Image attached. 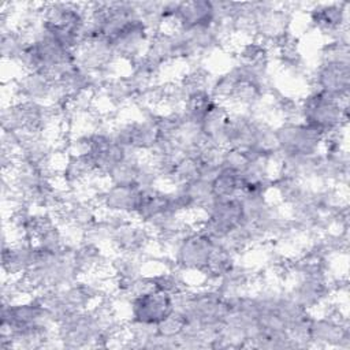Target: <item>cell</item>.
Segmentation results:
<instances>
[{
	"label": "cell",
	"instance_id": "cell-1",
	"mask_svg": "<svg viewBox=\"0 0 350 350\" xmlns=\"http://www.w3.org/2000/svg\"><path fill=\"white\" fill-rule=\"evenodd\" d=\"M16 64L23 72H41L56 79L66 70L77 64V51L67 48L52 36L46 34L41 27L38 34L26 46Z\"/></svg>",
	"mask_w": 350,
	"mask_h": 350
},
{
	"label": "cell",
	"instance_id": "cell-2",
	"mask_svg": "<svg viewBox=\"0 0 350 350\" xmlns=\"http://www.w3.org/2000/svg\"><path fill=\"white\" fill-rule=\"evenodd\" d=\"M41 12L42 30L67 48L77 51L88 25V3H42Z\"/></svg>",
	"mask_w": 350,
	"mask_h": 350
},
{
	"label": "cell",
	"instance_id": "cell-3",
	"mask_svg": "<svg viewBox=\"0 0 350 350\" xmlns=\"http://www.w3.org/2000/svg\"><path fill=\"white\" fill-rule=\"evenodd\" d=\"M62 115L51 104L14 100L1 108V131H19L26 135H45Z\"/></svg>",
	"mask_w": 350,
	"mask_h": 350
},
{
	"label": "cell",
	"instance_id": "cell-4",
	"mask_svg": "<svg viewBox=\"0 0 350 350\" xmlns=\"http://www.w3.org/2000/svg\"><path fill=\"white\" fill-rule=\"evenodd\" d=\"M301 120L323 135L347 129V101L332 97L317 89L309 92L299 100Z\"/></svg>",
	"mask_w": 350,
	"mask_h": 350
},
{
	"label": "cell",
	"instance_id": "cell-5",
	"mask_svg": "<svg viewBox=\"0 0 350 350\" xmlns=\"http://www.w3.org/2000/svg\"><path fill=\"white\" fill-rule=\"evenodd\" d=\"M56 327L51 313L42 302L31 298L1 304V327L0 334H10L27 328H53Z\"/></svg>",
	"mask_w": 350,
	"mask_h": 350
},
{
	"label": "cell",
	"instance_id": "cell-6",
	"mask_svg": "<svg viewBox=\"0 0 350 350\" xmlns=\"http://www.w3.org/2000/svg\"><path fill=\"white\" fill-rule=\"evenodd\" d=\"M216 247V243L194 226L183 235L170 256L175 267L185 273H201L206 268Z\"/></svg>",
	"mask_w": 350,
	"mask_h": 350
},
{
	"label": "cell",
	"instance_id": "cell-7",
	"mask_svg": "<svg viewBox=\"0 0 350 350\" xmlns=\"http://www.w3.org/2000/svg\"><path fill=\"white\" fill-rule=\"evenodd\" d=\"M309 26L327 41L349 42V3H313L308 8Z\"/></svg>",
	"mask_w": 350,
	"mask_h": 350
},
{
	"label": "cell",
	"instance_id": "cell-8",
	"mask_svg": "<svg viewBox=\"0 0 350 350\" xmlns=\"http://www.w3.org/2000/svg\"><path fill=\"white\" fill-rule=\"evenodd\" d=\"M275 137L279 157L302 154L314 156L321 152L323 134L299 122H282L275 126Z\"/></svg>",
	"mask_w": 350,
	"mask_h": 350
},
{
	"label": "cell",
	"instance_id": "cell-9",
	"mask_svg": "<svg viewBox=\"0 0 350 350\" xmlns=\"http://www.w3.org/2000/svg\"><path fill=\"white\" fill-rule=\"evenodd\" d=\"M150 36L142 19L137 16L119 26L105 38L109 41L119 60L131 63L145 53Z\"/></svg>",
	"mask_w": 350,
	"mask_h": 350
},
{
	"label": "cell",
	"instance_id": "cell-10",
	"mask_svg": "<svg viewBox=\"0 0 350 350\" xmlns=\"http://www.w3.org/2000/svg\"><path fill=\"white\" fill-rule=\"evenodd\" d=\"M118 62L115 51L104 36L85 38L77 49V63L103 79L115 75Z\"/></svg>",
	"mask_w": 350,
	"mask_h": 350
},
{
	"label": "cell",
	"instance_id": "cell-11",
	"mask_svg": "<svg viewBox=\"0 0 350 350\" xmlns=\"http://www.w3.org/2000/svg\"><path fill=\"white\" fill-rule=\"evenodd\" d=\"M142 194L144 190L137 185L107 183L97 189L92 198L104 213H120L134 217Z\"/></svg>",
	"mask_w": 350,
	"mask_h": 350
},
{
	"label": "cell",
	"instance_id": "cell-12",
	"mask_svg": "<svg viewBox=\"0 0 350 350\" xmlns=\"http://www.w3.org/2000/svg\"><path fill=\"white\" fill-rule=\"evenodd\" d=\"M127 306L129 319L157 325L174 312V295L149 288L130 298Z\"/></svg>",
	"mask_w": 350,
	"mask_h": 350
},
{
	"label": "cell",
	"instance_id": "cell-13",
	"mask_svg": "<svg viewBox=\"0 0 350 350\" xmlns=\"http://www.w3.org/2000/svg\"><path fill=\"white\" fill-rule=\"evenodd\" d=\"M309 339L310 346L317 347H334V349H350V328L347 316L334 317L324 314L310 317L309 321Z\"/></svg>",
	"mask_w": 350,
	"mask_h": 350
},
{
	"label": "cell",
	"instance_id": "cell-14",
	"mask_svg": "<svg viewBox=\"0 0 350 350\" xmlns=\"http://www.w3.org/2000/svg\"><path fill=\"white\" fill-rule=\"evenodd\" d=\"M310 89L347 101L350 90V63H317L309 75Z\"/></svg>",
	"mask_w": 350,
	"mask_h": 350
},
{
	"label": "cell",
	"instance_id": "cell-15",
	"mask_svg": "<svg viewBox=\"0 0 350 350\" xmlns=\"http://www.w3.org/2000/svg\"><path fill=\"white\" fill-rule=\"evenodd\" d=\"M215 23V5L209 0L172 1L170 30H191Z\"/></svg>",
	"mask_w": 350,
	"mask_h": 350
},
{
	"label": "cell",
	"instance_id": "cell-16",
	"mask_svg": "<svg viewBox=\"0 0 350 350\" xmlns=\"http://www.w3.org/2000/svg\"><path fill=\"white\" fill-rule=\"evenodd\" d=\"M153 242L154 237L148 227L139 221L130 220L113 231L109 245L116 253L146 257L148 249Z\"/></svg>",
	"mask_w": 350,
	"mask_h": 350
},
{
	"label": "cell",
	"instance_id": "cell-17",
	"mask_svg": "<svg viewBox=\"0 0 350 350\" xmlns=\"http://www.w3.org/2000/svg\"><path fill=\"white\" fill-rule=\"evenodd\" d=\"M34 243L25 239L8 241L7 232H3V246H1V269L4 278H21L23 276L33 258Z\"/></svg>",
	"mask_w": 350,
	"mask_h": 350
},
{
	"label": "cell",
	"instance_id": "cell-18",
	"mask_svg": "<svg viewBox=\"0 0 350 350\" xmlns=\"http://www.w3.org/2000/svg\"><path fill=\"white\" fill-rule=\"evenodd\" d=\"M53 83L55 79L45 74L26 71L12 81V94L15 100L49 104Z\"/></svg>",
	"mask_w": 350,
	"mask_h": 350
},
{
	"label": "cell",
	"instance_id": "cell-19",
	"mask_svg": "<svg viewBox=\"0 0 350 350\" xmlns=\"http://www.w3.org/2000/svg\"><path fill=\"white\" fill-rule=\"evenodd\" d=\"M97 176L94 164L88 154L67 153L59 170L62 185L68 189H81Z\"/></svg>",
	"mask_w": 350,
	"mask_h": 350
},
{
	"label": "cell",
	"instance_id": "cell-20",
	"mask_svg": "<svg viewBox=\"0 0 350 350\" xmlns=\"http://www.w3.org/2000/svg\"><path fill=\"white\" fill-rule=\"evenodd\" d=\"M144 55L161 68L171 62L180 60L178 31L164 29L152 34Z\"/></svg>",
	"mask_w": 350,
	"mask_h": 350
},
{
	"label": "cell",
	"instance_id": "cell-21",
	"mask_svg": "<svg viewBox=\"0 0 350 350\" xmlns=\"http://www.w3.org/2000/svg\"><path fill=\"white\" fill-rule=\"evenodd\" d=\"M168 212L176 213L172 205L171 191L163 190L159 186H156V187L144 190V194L134 219H137V221H139L141 224L148 226L150 221H153L159 216Z\"/></svg>",
	"mask_w": 350,
	"mask_h": 350
},
{
	"label": "cell",
	"instance_id": "cell-22",
	"mask_svg": "<svg viewBox=\"0 0 350 350\" xmlns=\"http://www.w3.org/2000/svg\"><path fill=\"white\" fill-rule=\"evenodd\" d=\"M257 280L258 272L237 261L213 286L221 293L223 297L235 298L247 293L252 284Z\"/></svg>",
	"mask_w": 350,
	"mask_h": 350
},
{
	"label": "cell",
	"instance_id": "cell-23",
	"mask_svg": "<svg viewBox=\"0 0 350 350\" xmlns=\"http://www.w3.org/2000/svg\"><path fill=\"white\" fill-rule=\"evenodd\" d=\"M74 262L81 278L93 276L109 268V257L103 246L82 239L74 246Z\"/></svg>",
	"mask_w": 350,
	"mask_h": 350
},
{
	"label": "cell",
	"instance_id": "cell-24",
	"mask_svg": "<svg viewBox=\"0 0 350 350\" xmlns=\"http://www.w3.org/2000/svg\"><path fill=\"white\" fill-rule=\"evenodd\" d=\"M55 154L56 148L46 135H26L18 150V160L52 170L51 164Z\"/></svg>",
	"mask_w": 350,
	"mask_h": 350
},
{
	"label": "cell",
	"instance_id": "cell-25",
	"mask_svg": "<svg viewBox=\"0 0 350 350\" xmlns=\"http://www.w3.org/2000/svg\"><path fill=\"white\" fill-rule=\"evenodd\" d=\"M230 107L223 103H216L200 123L201 131L205 137L206 144L224 148L226 129L230 118Z\"/></svg>",
	"mask_w": 350,
	"mask_h": 350
},
{
	"label": "cell",
	"instance_id": "cell-26",
	"mask_svg": "<svg viewBox=\"0 0 350 350\" xmlns=\"http://www.w3.org/2000/svg\"><path fill=\"white\" fill-rule=\"evenodd\" d=\"M112 109H123L130 104H134L135 94L126 78V75H113L107 78L98 93Z\"/></svg>",
	"mask_w": 350,
	"mask_h": 350
},
{
	"label": "cell",
	"instance_id": "cell-27",
	"mask_svg": "<svg viewBox=\"0 0 350 350\" xmlns=\"http://www.w3.org/2000/svg\"><path fill=\"white\" fill-rule=\"evenodd\" d=\"M317 154H314V156H302V154L282 156V157H279V161H278V174L288 176V178H294L298 180L309 182L314 178Z\"/></svg>",
	"mask_w": 350,
	"mask_h": 350
},
{
	"label": "cell",
	"instance_id": "cell-28",
	"mask_svg": "<svg viewBox=\"0 0 350 350\" xmlns=\"http://www.w3.org/2000/svg\"><path fill=\"white\" fill-rule=\"evenodd\" d=\"M146 257L115 253L109 257V269L115 282H129L141 275H144V268L146 264Z\"/></svg>",
	"mask_w": 350,
	"mask_h": 350
},
{
	"label": "cell",
	"instance_id": "cell-29",
	"mask_svg": "<svg viewBox=\"0 0 350 350\" xmlns=\"http://www.w3.org/2000/svg\"><path fill=\"white\" fill-rule=\"evenodd\" d=\"M175 187H179L186 196L191 213L201 215L208 208V205L215 200L211 182L202 178H197L186 185H180Z\"/></svg>",
	"mask_w": 350,
	"mask_h": 350
},
{
	"label": "cell",
	"instance_id": "cell-30",
	"mask_svg": "<svg viewBox=\"0 0 350 350\" xmlns=\"http://www.w3.org/2000/svg\"><path fill=\"white\" fill-rule=\"evenodd\" d=\"M0 53L3 60L18 63L30 42V38L15 25L0 30Z\"/></svg>",
	"mask_w": 350,
	"mask_h": 350
},
{
	"label": "cell",
	"instance_id": "cell-31",
	"mask_svg": "<svg viewBox=\"0 0 350 350\" xmlns=\"http://www.w3.org/2000/svg\"><path fill=\"white\" fill-rule=\"evenodd\" d=\"M142 157L144 156L137 152L127 154L107 174V182L113 185H137Z\"/></svg>",
	"mask_w": 350,
	"mask_h": 350
},
{
	"label": "cell",
	"instance_id": "cell-32",
	"mask_svg": "<svg viewBox=\"0 0 350 350\" xmlns=\"http://www.w3.org/2000/svg\"><path fill=\"white\" fill-rule=\"evenodd\" d=\"M185 272L178 269L176 267L174 268H163L161 271L149 273V280L152 288L160 290L163 293L176 295L180 291L189 288L186 279H185Z\"/></svg>",
	"mask_w": 350,
	"mask_h": 350
},
{
	"label": "cell",
	"instance_id": "cell-33",
	"mask_svg": "<svg viewBox=\"0 0 350 350\" xmlns=\"http://www.w3.org/2000/svg\"><path fill=\"white\" fill-rule=\"evenodd\" d=\"M211 185L215 198L219 200L235 198L242 190V180L239 172L227 167H221L219 170V172L211 180Z\"/></svg>",
	"mask_w": 350,
	"mask_h": 350
},
{
	"label": "cell",
	"instance_id": "cell-34",
	"mask_svg": "<svg viewBox=\"0 0 350 350\" xmlns=\"http://www.w3.org/2000/svg\"><path fill=\"white\" fill-rule=\"evenodd\" d=\"M237 257L238 256L217 246L206 268L200 273L204 278V282L212 286L216 284V282L237 262Z\"/></svg>",
	"mask_w": 350,
	"mask_h": 350
},
{
	"label": "cell",
	"instance_id": "cell-35",
	"mask_svg": "<svg viewBox=\"0 0 350 350\" xmlns=\"http://www.w3.org/2000/svg\"><path fill=\"white\" fill-rule=\"evenodd\" d=\"M197 178H200V170H198L197 160L190 156H183L176 161L172 172L170 174V176L165 182L170 183L172 187H175V186L186 185Z\"/></svg>",
	"mask_w": 350,
	"mask_h": 350
},
{
	"label": "cell",
	"instance_id": "cell-36",
	"mask_svg": "<svg viewBox=\"0 0 350 350\" xmlns=\"http://www.w3.org/2000/svg\"><path fill=\"white\" fill-rule=\"evenodd\" d=\"M238 59L243 63L271 60V46L258 38H249L239 46Z\"/></svg>",
	"mask_w": 350,
	"mask_h": 350
},
{
	"label": "cell",
	"instance_id": "cell-37",
	"mask_svg": "<svg viewBox=\"0 0 350 350\" xmlns=\"http://www.w3.org/2000/svg\"><path fill=\"white\" fill-rule=\"evenodd\" d=\"M34 243L51 252H59L68 245V242L66 241V235L62 230V226H59L56 221L44 228L34 239Z\"/></svg>",
	"mask_w": 350,
	"mask_h": 350
},
{
	"label": "cell",
	"instance_id": "cell-38",
	"mask_svg": "<svg viewBox=\"0 0 350 350\" xmlns=\"http://www.w3.org/2000/svg\"><path fill=\"white\" fill-rule=\"evenodd\" d=\"M317 63H350L349 42L327 41L319 49Z\"/></svg>",
	"mask_w": 350,
	"mask_h": 350
},
{
	"label": "cell",
	"instance_id": "cell-39",
	"mask_svg": "<svg viewBox=\"0 0 350 350\" xmlns=\"http://www.w3.org/2000/svg\"><path fill=\"white\" fill-rule=\"evenodd\" d=\"M183 327H185V316L174 310L167 319H164L160 324H157V332L164 338L175 340V338L182 332Z\"/></svg>",
	"mask_w": 350,
	"mask_h": 350
}]
</instances>
